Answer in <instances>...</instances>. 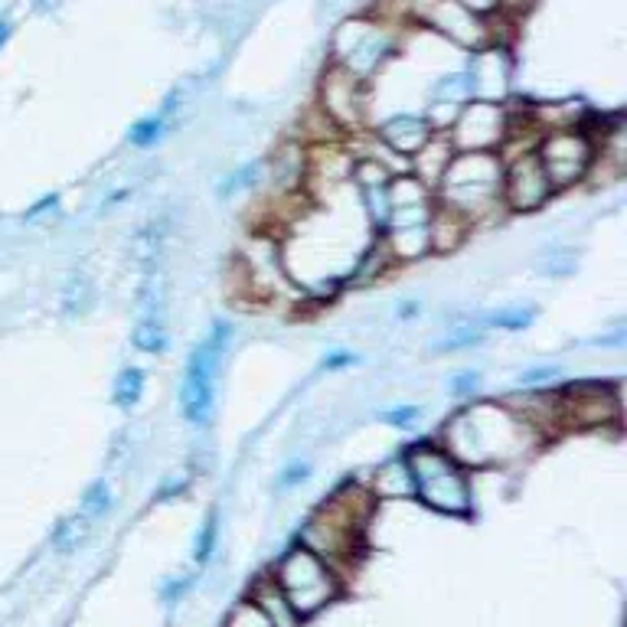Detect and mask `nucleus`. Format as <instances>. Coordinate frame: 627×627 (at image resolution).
Returning <instances> with one entry per match:
<instances>
[{
    "instance_id": "obj_20",
    "label": "nucleus",
    "mask_w": 627,
    "mask_h": 627,
    "mask_svg": "<svg viewBox=\"0 0 627 627\" xmlns=\"http://www.w3.org/2000/svg\"><path fill=\"white\" fill-rule=\"evenodd\" d=\"M468 236H471V226H468L458 213H451V210H445V206L435 203V213H432V220H428L432 251H435V255H448V251L461 249Z\"/></svg>"
},
{
    "instance_id": "obj_11",
    "label": "nucleus",
    "mask_w": 627,
    "mask_h": 627,
    "mask_svg": "<svg viewBox=\"0 0 627 627\" xmlns=\"http://www.w3.org/2000/svg\"><path fill=\"white\" fill-rule=\"evenodd\" d=\"M412 16L418 23L432 26L435 33L448 36L451 43L474 49V53L491 49V43H494V26L488 23V16H478L455 0H418Z\"/></svg>"
},
{
    "instance_id": "obj_9",
    "label": "nucleus",
    "mask_w": 627,
    "mask_h": 627,
    "mask_svg": "<svg viewBox=\"0 0 627 627\" xmlns=\"http://www.w3.org/2000/svg\"><path fill=\"white\" fill-rule=\"evenodd\" d=\"M239 275H243V288L258 301H275L284 291L294 288L284 255H281V239L268 229H258L249 243L239 251Z\"/></svg>"
},
{
    "instance_id": "obj_33",
    "label": "nucleus",
    "mask_w": 627,
    "mask_h": 627,
    "mask_svg": "<svg viewBox=\"0 0 627 627\" xmlns=\"http://www.w3.org/2000/svg\"><path fill=\"white\" fill-rule=\"evenodd\" d=\"M223 627H271V622L251 605L249 598H243V602L229 612V618H226V625Z\"/></svg>"
},
{
    "instance_id": "obj_23",
    "label": "nucleus",
    "mask_w": 627,
    "mask_h": 627,
    "mask_svg": "<svg viewBox=\"0 0 627 627\" xmlns=\"http://www.w3.org/2000/svg\"><path fill=\"white\" fill-rule=\"evenodd\" d=\"M484 331H488V321H481V317H464V321H458V324H451L448 331H445V337L435 344V350L438 354H458V350H471V347H478L481 340H484Z\"/></svg>"
},
{
    "instance_id": "obj_15",
    "label": "nucleus",
    "mask_w": 627,
    "mask_h": 627,
    "mask_svg": "<svg viewBox=\"0 0 627 627\" xmlns=\"http://www.w3.org/2000/svg\"><path fill=\"white\" fill-rule=\"evenodd\" d=\"M265 183L271 190V203L298 200L304 197L307 183V144L291 137L284 141L265 164Z\"/></svg>"
},
{
    "instance_id": "obj_41",
    "label": "nucleus",
    "mask_w": 627,
    "mask_h": 627,
    "mask_svg": "<svg viewBox=\"0 0 627 627\" xmlns=\"http://www.w3.org/2000/svg\"><path fill=\"white\" fill-rule=\"evenodd\" d=\"M461 7H468L471 13L478 16H491V13H501V0H455Z\"/></svg>"
},
{
    "instance_id": "obj_34",
    "label": "nucleus",
    "mask_w": 627,
    "mask_h": 627,
    "mask_svg": "<svg viewBox=\"0 0 627 627\" xmlns=\"http://www.w3.org/2000/svg\"><path fill=\"white\" fill-rule=\"evenodd\" d=\"M261 173V164H249V167H243L239 173H233L223 187H220V193L223 197H229V193H239V190H246V187H251L255 183V177Z\"/></svg>"
},
{
    "instance_id": "obj_1",
    "label": "nucleus",
    "mask_w": 627,
    "mask_h": 627,
    "mask_svg": "<svg viewBox=\"0 0 627 627\" xmlns=\"http://www.w3.org/2000/svg\"><path fill=\"white\" fill-rule=\"evenodd\" d=\"M438 445L461 468L488 471L526 461L542 438L506 402H471L441 425Z\"/></svg>"
},
{
    "instance_id": "obj_13",
    "label": "nucleus",
    "mask_w": 627,
    "mask_h": 627,
    "mask_svg": "<svg viewBox=\"0 0 627 627\" xmlns=\"http://www.w3.org/2000/svg\"><path fill=\"white\" fill-rule=\"evenodd\" d=\"M562 395V418L566 432H595L605 425L622 422V399L618 385L605 382H575L559 389Z\"/></svg>"
},
{
    "instance_id": "obj_3",
    "label": "nucleus",
    "mask_w": 627,
    "mask_h": 627,
    "mask_svg": "<svg viewBox=\"0 0 627 627\" xmlns=\"http://www.w3.org/2000/svg\"><path fill=\"white\" fill-rule=\"evenodd\" d=\"M503 160L497 150H458L435 187V203L458 213L471 229L503 210Z\"/></svg>"
},
{
    "instance_id": "obj_29",
    "label": "nucleus",
    "mask_w": 627,
    "mask_h": 627,
    "mask_svg": "<svg viewBox=\"0 0 627 627\" xmlns=\"http://www.w3.org/2000/svg\"><path fill=\"white\" fill-rule=\"evenodd\" d=\"M575 265H579V251L569 249V246H552L539 258V271L549 278H569L575 271Z\"/></svg>"
},
{
    "instance_id": "obj_38",
    "label": "nucleus",
    "mask_w": 627,
    "mask_h": 627,
    "mask_svg": "<svg viewBox=\"0 0 627 627\" xmlns=\"http://www.w3.org/2000/svg\"><path fill=\"white\" fill-rule=\"evenodd\" d=\"M307 478H311V464H307V461H294V464H288V468L281 471L278 488H298V484L307 481Z\"/></svg>"
},
{
    "instance_id": "obj_8",
    "label": "nucleus",
    "mask_w": 627,
    "mask_h": 627,
    "mask_svg": "<svg viewBox=\"0 0 627 627\" xmlns=\"http://www.w3.org/2000/svg\"><path fill=\"white\" fill-rule=\"evenodd\" d=\"M395 53V26L392 20L354 16L334 36V66L354 72L357 79H373L379 66Z\"/></svg>"
},
{
    "instance_id": "obj_42",
    "label": "nucleus",
    "mask_w": 627,
    "mask_h": 627,
    "mask_svg": "<svg viewBox=\"0 0 627 627\" xmlns=\"http://www.w3.org/2000/svg\"><path fill=\"white\" fill-rule=\"evenodd\" d=\"M350 363H357V354L337 350V354H331V357L324 360V370H344V367H350Z\"/></svg>"
},
{
    "instance_id": "obj_26",
    "label": "nucleus",
    "mask_w": 627,
    "mask_h": 627,
    "mask_svg": "<svg viewBox=\"0 0 627 627\" xmlns=\"http://www.w3.org/2000/svg\"><path fill=\"white\" fill-rule=\"evenodd\" d=\"M141 395H144V373L137 370V367H125L119 379H115V385H112V399H115V405L119 408H134L137 402H141Z\"/></svg>"
},
{
    "instance_id": "obj_22",
    "label": "nucleus",
    "mask_w": 627,
    "mask_h": 627,
    "mask_svg": "<svg viewBox=\"0 0 627 627\" xmlns=\"http://www.w3.org/2000/svg\"><path fill=\"white\" fill-rule=\"evenodd\" d=\"M385 200H389V210H425V206H435V193L425 183H418L412 173H395L389 180Z\"/></svg>"
},
{
    "instance_id": "obj_5",
    "label": "nucleus",
    "mask_w": 627,
    "mask_h": 627,
    "mask_svg": "<svg viewBox=\"0 0 627 627\" xmlns=\"http://www.w3.org/2000/svg\"><path fill=\"white\" fill-rule=\"evenodd\" d=\"M271 579L281 589V595L288 598V605L298 612V618H311V615L324 612L344 592L340 572L334 566H327L321 556H314L311 549H304L301 542L281 556Z\"/></svg>"
},
{
    "instance_id": "obj_37",
    "label": "nucleus",
    "mask_w": 627,
    "mask_h": 627,
    "mask_svg": "<svg viewBox=\"0 0 627 627\" xmlns=\"http://www.w3.org/2000/svg\"><path fill=\"white\" fill-rule=\"evenodd\" d=\"M415 418H418V408H415V405H402V408L382 412V422H389V425H395V428H412Z\"/></svg>"
},
{
    "instance_id": "obj_36",
    "label": "nucleus",
    "mask_w": 627,
    "mask_h": 627,
    "mask_svg": "<svg viewBox=\"0 0 627 627\" xmlns=\"http://www.w3.org/2000/svg\"><path fill=\"white\" fill-rule=\"evenodd\" d=\"M556 377H559L556 367H539V370H526V373H519V377H516V385H523V389H542V382H549V379Z\"/></svg>"
},
{
    "instance_id": "obj_32",
    "label": "nucleus",
    "mask_w": 627,
    "mask_h": 627,
    "mask_svg": "<svg viewBox=\"0 0 627 627\" xmlns=\"http://www.w3.org/2000/svg\"><path fill=\"white\" fill-rule=\"evenodd\" d=\"M216 533H220V523H216V513H210L206 519H203V526H200V533H197V546H193V559L203 566V562H210V556H213V549H216Z\"/></svg>"
},
{
    "instance_id": "obj_17",
    "label": "nucleus",
    "mask_w": 627,
    "mask_h": 627,
    "mask_svg": "<svg viewBox=\"0 0 627 627\" xmlns=\"http://www.w3.org/2000/svg\"><path fill=\"white\" fill-rule=\"evenodd\" d=\"M455 154H458V150L451 147L448 134H445V131H435V134L408 157V173L435 193V187L441 183V177H445V170H448V164H451Z\"/></svg>"
},
{
    "instance_id": "obj_6",
    "label": "nucleus",
    "mask_w": 627,
    "mask_h": 627,
    "mask_svg": "<svg viewBox=\"0 0 627 627\" xmlns=\"http://www.w3.org/2000/svg\"><path fill=\"white\" fill-rule=\"evenodd\" d=\"M536 157H539V167H542L552 193L572 190L595 167V157H598L595 134L585 125L542 131L536 141Z\"/></svg>"
},
{
    "instance_id": "obj_7",
    "label": "nucleus",
    "mask_w": 627,
    "mask_h": 627,
    "mask_svg": "<svg viewBox=\"0 0 627 627\" xmlns=\"http://www.w3.org/2000/svg\"><path fill=\"white\" fill-rule=\"evenodd\" d=\"M229 347V324H216L213 334L190 354L180 382V412L190 425H206L216 405V379Z\"/></svg>"
},
{
    "instance_id": "obj_31",
    "label": "nucleus",
    "mask_w": 627,
    "mask_h": 627,
    "mask_svg": "<svg viewBox=\"0 0 627 627\" xmlns=\"http://www.w3.org/2000/svg\"><path fill=\"white\" fill-rule=\"evenodd\" d=\"M164 127H167V115H154V119H144L127 131V141L134 147H150L154 141L164 137Z\"/></svg>"
},
{
    "instance_id": "obj_24",
    "label": "nucleus",
    "mask_w": 627,
    "mask_h": 627,
    "mask_svg": "<svg viewBox=\"0 0 627 627\" xmlns=\"http://www.w3.org/2000/svg\"><path fill=\"white\" fill-rule=\"evenodd\" d=\"M96 304V281L86 271H72L63 288V311L66 317H82Z\"/></svg>"
},
{
    "instance_id": "obj_10",
    "label": "nucleus",
    "mask_w": 627,
    "mask_h": 627,
    "mask_svg": "<svg viewBox=\"0 0 627 627\" xmlns=\"http://www.w3.org/2000/svg\"><path fill=\"white\" fill-rule=\"evenodd\" d=\"M317 112L340 134L363 131L367 125V82L340 66H331L317 89Z\"/></svg>"
},
{
    "instance_id": "obj_28",
    "label": "nucleus",
    "mask_w": 627,
    "mask_h": 627,
    "mask_svg": "<svg viewBox=\"0 0 627 627\" xmlns=\"http://www.w3.org/2000/svg\"><path fill=\"white\" fill-rule=\"evenodd\" d=\"M167 327H164V321H137V327H134V347L141 350V354H164L167 350Z\"/></svg>"
},
{
    "instance_id": "obj_14",
    "label": "nucleus",
    "mask_w": 627,
    "mask_h": 627,
    "mask_svg": "<svg viewBox=\"0 0 627 627\" xmlns=\"http://www.w3.org/2000/svg\"><path fill=\"white\" fill-rule=\"evenodd\" d=\"M501 197L506 213H536L556 197L542 167H539L536 150H526V154L503 160Z\"/></svg>"
},
{
    "instance_id": "obj_16",
    "label": "nucleus",
    "mask_w": 627,
    "mask_h": 627,
    "mask_svg": "<svg viewBox=\"0 0 627 627\" xmlns=\"http://www.w3.org/2000/svg\"><path fill=\"white\" fill-rule=\"evenodd\" d=\"M542 441L556 438L566 432V418H562V395L552 389H523V395H506L503 399Z\"/></svg>"
},
{
    "instance_id": "obj_21",
    "label": "nucleus",
    "mask_w": 627,
    "mask_h": 627,
    "mask_svg": "<svg viewBox=\"0 0 627 627\" xmlns=\"http://www.w3.org/2000/svg\"><path fill=\"white\" fill-rule=\"evenodd\" d=\"M373 497L377 501H402V497H415V488H412V474H408V464H405V455L385 461L373 474V484H370Z\"/></svg>"
},
{
    "instance_id": "obj_2",
    "label": "nucleus",
    "mask_w": 627,
    "mask_h": 627,
    "mask_svg": "<svg viewBox=\"0 0 627 627\" xmlns=\"http://www.w3.org/2000/svg\"><path fill=\"white\" fill-rule=\"evenodd\" d=\"M373 510H377L373 491L367 484L350 481L331 501L321 503V510L304 523L301 546L340 572V566H350L363 552V536Z\"/></svg>"
},
{
    "instance_id": "obj_44",
    "label": "nucleus",
    "mask_w": 627,
    "mask_h": 627,
    "mask_svg": "<svg viewBox=\"0 0 627 627\" xmlns=\"http://www.w3.org/2000/svg\"><path fill=\"white\" fill-rule=\"evenodd\" d=\"M49 3H56V0H36V7H40V10H46Z\"/></svg>"
},
{
    "instance_id": "obj_18",
    "label": "nucleus",
    "mask_w": 627,
    "mask_h": 627,
    "mask_svg": "<svg viewBox=\"0 0 627 627\" xmlns=\"http://www.w3.org/2000/svg\"><path fill=\"white\" fill-rule=\"evenodd\" d=\"M435 131L432 125L422 119V115H392V119H385L382 125L377 127V137L389 147V150H395L399 157H412L428 137H432Z\"/></svg>"
},
{
    "instance_id": "obj_43",
    "label": "nucleus",
    "mask_w": 627,
    "mask_h": 627,
    "mask_svg": "<svg viewBox=\"0 0 627 627\" xmlns=\"http://www.w3.org/2000/svg\"><path fill=\"white\" fill-rule=\"evenodd\" d=\"M7 36H10V23H7V20H0V46L7 43Z\"/></svg>"
},
{
    "instance_id": "obj_25",
    "label": "nucleus",
    "mask_w": 627,
    "mask_h": 627,
    "mask_svg": "<svg viewBox=\"0 0 627 627\" xmlns=\"http://www.w3.org/2000/svg\"><path fill=\"white\" fill-rule=\"evenodd\" d=\"M89 533H92V519H89V516H82V513L66 516V519H59L56 529H53V546H56L59 552H76V549L89 539Z\"/></svg>"
},
{
    "instance_id": "obj_30",
    "label": "nucleus",
    "mask_w": 627,
    "mask_h": 627,
    "mask_svg": "<svg viewBox=\"0 0 627 627\" xmlns=\"http://www.w3.org/2000/svg\"><path fill=\"white\" fill-rule=\"evenodd\" d=\"M112 488H109V481H96L86 494H82V501H79V513L82 516H89V519H102L109 510H112Z\"/></svg>"
},
{
    "instance_id": "obj_40",
    "label": "nucleus",
    "mask_w": 627,
    "mask_h": 627,
    "mask_svg": "<svg viewBox=\"0 0 627 627\" xmlns=\"http://www.w3.org/2000/svg\"><path fill=\"white\" fill-rule=\"evenodd\" d=\"M190 585H193V575H187V579H173V582H167V585L160 589V595H164V602H167V605H173V602H177V598H180Z\"/></svg>"
},
{
    "instance_id": "obj_35",
    "label": "nucleus",
    "mask_w": 627,
    "mask_h": 627,
    "mask_svg": "<svg viewBox=\"0 0 627 627\" xmlns=\"http://www.w3.org/2000/svg\"><path fill=\"white\" fill-rule=\"evenodd\" d=\"M451 392H455V395H464V399L478 395V392H481V373H478V370H464V373L451 377Z\"/></svg>"
},
{
    "instance_id": "obj_19",
    "label": "nucleus",
    "mask_w": 627,
    "mask_h": 627,
    "mask_svg": "<svg viewBox=\"0 0 627 627\" xmlns=\"http://www.w3.org/2000/svg\"><path fill=\"white\" fill-rule=\"evenodd\" d=\"M249 602L271 622V627H301L298 612L288 605V598L281 595V589L275 585L271 575H268V579H258V582L251 585Z\"/></svg>"
},
{
    "instance_id": "obj_12",
    "label": "nucleus",
    "mask_w": 627,
    "mask_h": 627,
    "mask_svg": "<svg viewBox=\"0 0 627 627\" xmlns=\"http://www.w3.org/2000/svg\"><path fill=\"white\" fill-rule=\"evenodd\" d=\"M510 127V112L494 99H471L461 105L448 125V141L455 150H501Z\"/></svg>"
},
{
    "instance_id": "obj_39",
    "label": "nucleus",
    "mask_w": 627,
    "mask_h": 627,
    "mask_svg": "<svg viewBox=\"0 0 627 627\" xmlns=\"http://www.w3.org/2000/svg\"><path fill=\"white\" fill-rule=\"evenodd\" d=\"M56 210H59V197L49 193V197H43L33 210H26V223H40L43 216H49V213H56Z\"/></svg>"
},
{
    "instance_id": "obj_4",
    "label": "nucleus",
    "mask_w": 627,
    "mask_h": 627,
    "mask_svg": "<svg viewBox=\"0 0 627 627\" xmlns=\"http://www.w3.org/2000/svg\"><path fill=\"white\" fill-rule=\"evenodd\" d=\"M405 464L412 474L415 497L428 510L445 516L474 513V491H471L468 468H461L438 441H415L405 451Z\"/></svg>"
},
{
    "instance_id": "obj_27",
    "label": "nucleus",
    "mask_w": 627,
    "mask_h": 627,
    "mask_svg": "<svg viewBox=\"0 0 627 627\" xmlns=\"http://www.w3.org/2000/svg\"><path fill=\"white\" fill-rule=\"evenodd\" d=\"M533 321H536V307H533V304H513V307L494 311V314L488 317V327H497V331L519 334V331L533 327Z\"/></svg>"
}]
</instances>
